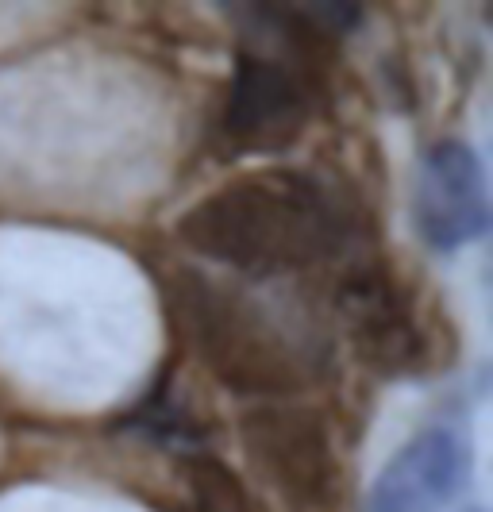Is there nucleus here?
Segmentation results:
<instances>
[{
  "instance_id": "1",
  "label": "nucleus",
  "mask_w": 493,
  "mask_h": 512,
  "mask_svg": "<svg viewBox=\"0 0 493 512\" xmlns=\"http://www.w3.org/2000/svg\"><path fill=\"white\" fill-rule=\"evenodd\" d=\"M355 212L336 185L305 170H255L182 212L189 251L247 282H278L351 255Z\"/></svg>"
},
{
  "instance_id": "2",
  "label": "nucleus",
  "mask_w": 493,
  "mask_h": 512,
  "mask_svg": "<svg viewBox=\"0 0 493 512\" xmlns=\"http://www.w3.org/2000/svg\"><path fill=\"white\" fill-rule=\"evenodd\" d=\"M170 305L193 355L239 397L289 401L332 366V343L309 316L270 305L243 285L182 270L170 285Z\"/></svg>"
},
{
  "instance_id": "3",
  "label": "nucleus",
  "mask_w": 493,
  "mask_h": 512,
  "mask_svg": "<svg viewBox=\"0 0 493 512\" xmlns=\"http://www.w3.org/2000/svg\"><path fill=\"white\" fill-rule=\"evenodd\" d=\"M228 12L247 16L243 24L274 39V47H243L235 54L220 143L228 154L282 151L309 128L320 104L316 54L324 43L301 31L289 4H235Z\"/></svg>"
},
{
  "instance_id": "4",
  "label": "nucleus",
  "mask_w": 493,
  "mask_h": 512,
  "mask_svg": "<svg viewBox=\"0 0 493 512\" xmlns=\"http://www.w3.org/2000/svg\"><path fill=\"white\" fill-rule=\"evenodd\" d=\"M239 439L262 486L293 512H324L339 493V455L324 416L293 401H259L239 416Z\"/></svg>"
},
{
  "instance_id": "5",
  "label": "nucleus",
  "mask_w": 493,
  "mask_h": 512,
  "mask_svg": "<svg viewBox=\"0 0 493 512\" xmlns=\"http://www.w3.org/2000/svg\"><path fill=\"white\" fill-rule=\"evenodd\" d=\"M413 228L424 247L451 255L490 231V189L478 151L463 139H440L420 154L413 185Z\"/></svg>"
},
{
  "instance_id": "6",
  "label": "nucleus",
  "mask_w": 493,
  "mask_h": 512,
  "mask_svg": "<svg viewBox=\"0 0 493 512\" xmlns=\"http://www.w3.org/2000/svg\"><path fill=\"white\" fill-rule=\"evenodd\" d=\"M336 308L347 324V339L366 366L397 378L424 366L428 339L416 320L405 289L393 282L378 262H355L343 270L336 289Z\"/></svg>"
},
{
  "instance_id": "7",
  "label": "nucleus",
  "mask_w": 493,
  "mask_h": 512,
  "mask_svg": "<svg viewBox=\"0 0 493 512\" xmlns=\"http://www.w3.org/2000/svg\"><path fill=\"white\" fill-rule=\"evenodd\" d=\"M470 478V443L447 424L420 428L378 470L366 512H443Z\"/></svg>"
},
{
  "instance_id": "8",
  "label": "nucleus",
  "mask_w": 493,
  "mask_h": 512,
  "mask_svg": "<svg viewBox=\"0 0 493 512\" xmlns=\"http://www.w3.org/2000/svg\"><path fill=\"white\" fill-rule=\"evenodd\" d=\"M185 474H189L193 512H255L243 478L228 462L212 459V455H189Z\"/></svg>"
},
{
  "instance_id": "9",
  "label": "nucleus",
  "mask_w": 493,
  "mask_h": 512,
  "mask_svg": "<svg viewBox=\"0 0 493 512\" xmlns=\"http://www.w3.org/2000/svg\"><path fill=\"white\" fill-rule=\"evenodd\" d=\"M467 512H482V509H467Z\"/></svg>"
}]
</instances>
